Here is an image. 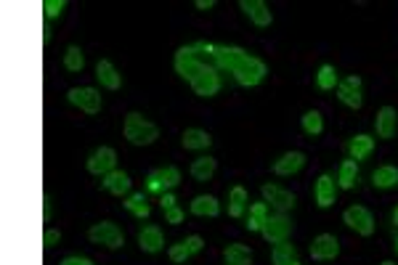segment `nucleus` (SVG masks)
<instances>
[{"mask_svg": "<svg viewBox=\"0 0 398 265\" xmlns=\"http://www.w3.org/2000/svg\"><path fill=\"white\" fill-rule=\"evenodd\" d=\"M172 66L178 72V77H184L191 91L197 93L199 98H212L215 93L221 91V72L212 64L202 61L194 51V45H181L175 51V59H172Z\"/></svg>", "mask_w": 398, "mask_h": 265, "instance_id": "f257e3e1", "label": "nucleus"}, {"mask_svg": "<svg viewBox=\"0 0 398 265\" xmlns=\"http://www.w3.org/2000/svg\"><path fill=\"white\" fill-rule=\"evenodd\" d=\"M122 132H125V138H128V144L133 146H152L157 141L159 135V128L154 122H149L144 114H138V112H131L125 122H122Z\"/></svg>", "mask_w": 398, "mask_h": 265, "instance_id": "f03ea898", "label": "nucleus"}, {"mask_svg": "<svg viewBox=\"0 0 398 265\" xmlns=\"http://www.w3.org/2000/svg\"><path fill=\"white\" fill-rule=\"evenodd\" d=\"M231 75L237 77V82L242 85V88H255V85H260V82L265 80L268 66H265L263 59H258V56L247 53V56L237 64V69H234Z\"/></svg>", "mask_w": 398, "mask_h": 265, "instance_id": "7ed1b4c3", "label": "nucleus"}, {"mask_svg": "<svg viewBox=\"0 0 398 265\" xmlns=\"http://www.w3.org/2000/svg\"><path fill=\"white\" fill-rule=\"evenodd\" d=\"M292 228H295V223L290 220L287 212H268L260 234H263L268 244H281V241H287L292 236Z\"/></svg>", "mask_w": 398, "mask_h": 265, "instance_id": "20e7f679", "label": "nucleus"}, {"mask_svg": "<svg viewBox=\"0 0 398 265\" xmlns=\"http://www.w3.org/2000/svg\"><path fill=\"white\" fill-rule=\"evenodd\" d=\"M178 183H181V170L172 167V165L157 167V170H152L146 175V188H149L152 194H159V197L168 194V191H172Z\"/></svg>", "mask_w": 398, "mask_h": 265, "instance_id": "39448f33", "label": "nucleus"}, {"mask_svg": "<svg viewBox=\"0 0 398 265\" xmlns=\"http://www.w3.org/2000/svg\"><path fill=\"white\" fill-rule=\"evenodd\" d=\"M88 238H91L93 244H104V247H109V250H119L122 244H125V234H122V228L115 223H109V220H104V223H96L88 231Z\"/></svg>", "mask_w": 398, "mask_h": 265, "instance_id": "423d86ee", "label": "nucleus"}, {"mask_svg": "<svg viewBox=\"0 0 398 265\" xmlns=\"http://www.w3.org/2000/svg\"><path fill=\"white\" fill-rule=\"evenodd\" d=\"M66 101L72 106H78L80 112H85V114H98L101 112V93L96 91V88H69L66 93Z\"/></svg>", "mask_w": 398, "mask_h": 265, "instance_id": "0eeeda50", "label": "nucleus"}, {"mask_svg": "<svg viewBox=\"0 0 398 265\" xmlns=\"http://www.w3.org/2000/svg\"><path fill=\"white\" fill-rule=\"evenodd\" d=\"M343 223L348 228H353L356 234L361 236H371L374 234V218H371V212L367 207H361V204H353V207H348L343 212Z\"/></svg>", "mask_w": 398, "mask_h": 265, "instance_id": "6e6552de", "label": "nucleus"}, {"mask_svg": "<svg viewBox=\"0 0 398 265\" xmlns=\"http://www.w3.org/2000/svg\"><path fill=\"white\" fill-rule=\"evenodd\" d=\"M260 191H263L265 204H268V207H274V212H290V210H295V204H297L295 194L287 191V188H281V186H277V183H265Z\"/></svg>", "mask_w": 398, "mask_h": 265, "instance_id": "1a4fd4ad", "label": "nucleus"}, {"mask_svg": "<svg viewBox=\"0 0 398 265\" xmlns=\"http://www.w3.org/2000/svg\"><path fill=\"white\" fill-rule=\"evenodd\" d=\"M115 165H117V151L112 146H98L88 157V172L98 175V178H106L109 172L115 170Z\"/></svg>", "mask_w": 398, "mask_h": 265, "instance_id": "9d476101", "label": "nucleus"}, {"mask_svg": "<svg viewBox=\"0 0 398 265\" xmlns=\"http://www.w3.org/2000/svg\"><path fill=\"white\" fill-rule=\"evenodd\" d=\"M340 255V241L332 234H318L314 241H311V257L318 260V263H327V260H334Z\"/></svg>", "mask_w": 398, "mask_h": 265, "instance_id": "9b49d317", "label": "nucleus"}, {"mask_svg": "<svg viewBox=\"0 0 398 265\" xmlns=\"http://www.w3.org/2000/svg\"><path fill=\"white\" fill-rule=\"evenodd\" d=\"M361 77L358 75H351L348 80H343L337 85V98L343 101L348 109H361L364 106V96H361Z\"/></svg>", "mask_w": 398, "mask_h": 265, "instance_id": "f8f14e48", "label": "nucleus"}, {"mask_svg": "<svg viewBox=\"0 0 398 265\" xmlns=\"http://www.w3.org/2000/svg\"><path fill=\"white\" fill-rule=\"evenodd\" d=\"M202 247H205V238L202 236H186L181 238L178 244H172L170 250H168V257H170L172 263H186V260H191L197 252H202Z\"/></svg>", "mask_w": 398, "mask_h": 265, "instance_id": "ddd939ff", "label": "nucleus"}, {"mask_svg": "<svg viewBox=\"0 0 398 265\" xmlns=\"http://www.w3.org/2000/svg\"><path fill=\"white\" fill-rule=\"evenodd\" d=\"M101 186H104V191H109L112 197H131L133 181L125 170H112L104 181H101Z\"/></svg>", "mask_w": 398, "mask_h": 265, "instance_id": "4468645a", "label": "nucleus"}, {"mask_svg": "<svg viewBox=\"0 0 398 265\" xmlns=\"http://www.w3.org/2000/svg\"><path fill=\"white\" fill-rule=\"evenodd\" d=\"M305 167V154L303 151H287L274 162V172L287 178V175H297Z\"/></svg>", "mask_w": 398, "mask_h": 265, "instance_id": "2eb2a0df", "label": "nucleus"}, {"mask_svg": "<svg viewBox=\"0 0 398 265\" xmlns=\"http://www.w3.org/2000/svg\"><path fill=\"white\" fill-rule=\"evenodd\" d=\"M239 8L250 16V22L255 26H268L274 22V13L268 11V6H265L263 0H242Z\"/></svg>", "mask_w": 398, "mask_h": 265, "instance_id": "dca6fc26", "label": "nucleus"}, {"mask_svg": "<svg viewBox=\"0 0 398 265\" xmlns=\"http://www.w3.org/2000/svg\"><path fill=\"white\" fill-rule=\"evenodd\" d=\"M138 247L149 255H157V252L165 250V236H162L159 225H144L138 231Z\"/></svg>", "mask_w": 398, "mask_h": 265, "instance_id": "f3484780", "label": "nucleus"}, {"mask_svg": "<svg viewBox=\"0 0 398 265\" xmlns=\"http://www.w3.org/2000/svg\"><path fill=\"white\" fill-rule=\"evenodd\" d=\"M396 128H398V114L393 106H383L380 112H377V119H374V130L380 138H393L396 135Z\"/></svg>", "mask_w": 398, "mask_h": 265, "instance_id": "a211bd4d", "label": "nucleus"}, {"mask_svg": "<svg viewBox=\"0 0 398 265\" xmlns=\"http://www.w3.org/2000/svg\"><path fill=\"white\" fill-rule=\"evenodd\" d=\"M96 80L101 82V88H106V91H119V85H122V75L115 69V64L109 59H101L96 64Z\"/></svg>", "mask_w": 398, "mask_h": 265, "instance_id": "6ab92c4d", "label": "nucleus"}, {"mask_svg": "<svg viewBox=\"0 0 398 265\" xmlns=\"http://www.w3.org/2000/svg\"><path fill=\"white\" fill-rule=\"evenodd\" d=\"M314 194H316L318 207H332V204L337 202V186H334V178H332L330 172H324V175L316 181Z\"/></svg>", "mask_w": 398, "mask_h": 265, "instance_id": "aec40b11", "label": "nucleus"}, {"mask_svg": "<svg viewBox=\"0 0 398 265\" xmlns=\"http://www.w3.org/2000/svg\"><path fill=\"white\" fill-rule=\"evenodd\" d=\"M181 144H184V149H189V151H205V149L212 146V135L199 130V128H186L184 135H181Z\"/></svg>", "mask_w": 398, "mask_h": 265, "instance_id": "412c9836", "label": "nucleus"}, {"mask_svg": "<svg viewBox=\"0 0 398 265\" xmlns=\"http://www.w3.org/2000/svg\"><path fill=\"white\" fill-rule=\"evenodd\" d=\"M189 210H191V215H197V218H215V215H221V202L212 197V194H199V197H194Z\"/></svg>", "mask_w": 398, "mask_h": 265, "instance_id": "4be33fe9", "label": "nucleus"}, {"mask_svg": "<svg viewBox=\"0 0 398 265\" xmlns=\"http://www.w3.org/2000/svg\"><path fill=\"white\" fill-rule=\"evenodd\" d=\"M215 170H218V159L212 157H197L194 162H191V167H189V172H191V178L197 181V183H207L212 175H215Z\"/></svg>", "mask_w": 398, "mask_h": 265, "instance_id": "5701e85b", "label": "nucleus"}, {"mask_svg": "<svg viewBox=\"0 0 398 265\" xmlns=\"http://www.w3.org/2000/svg\"><path fill=\"white\" fill-rule=\"evenodd\" d=\"M271 263L274 265H303L300 263V255L297 250L287 244V241H281V244H274V250H271Z\"/></svg>", "mask_w": 398, "mask_h": 265, "instance_id": "b1692460", "label": "nucleus"}, {"mask_svg": "<svg viewBox=\"0 0 398 265\" xmlns=\"http://www.w3.org/2000/svg\"><path fill=\"white\" fill-rule=\"evenodd\" d=\"M226 265H250L252 263V250L244 244H228L223 250Z\"/></svg>", "mask_w": 398, "mask_h": 265, "instance_id": "393cba45", "label": "nucleus"}, {"mask_svg": "<svg viewBox=\"0 0 398 265\" xmlns=\"http://www.w3.org/2000/svg\"><path fill=\"white\" fill-rule=\"evenodd\" d=\"M348 151H351V159H367L374 151V138L369 135H356V138H351V144H348Z\"/></svg>", "mask_w": 398, "mask_h": 265, "instance_id": "a878e982", "label": "nucleus"}, {"mask_svg": "<svg viewBox=\"0 0 398 265\" xmlns=\"http://www.w3.org/2000/svg\"><path fill=\"white\" fill-rule=\"evenodd\" d=\"M371 183L377 186V188H393V186H398V167H393V165L377 167V170L371 172Z\"/></svg>", "mask_w": 398, "mask_h": 265, "instance_id": "bb28decb", "label": "nucleus"}, {"mask_svg": "<svg viewBox=\"0 0 398 265\" xmlns=\"http://www.w3.org/2000/svg\"><path fill=\"white\" fill-rule=\"evenodd\" d=\"M358 183V165L356 159H345L337 172V186L340 188H353Z\"/></svg>", "mask_w": 398, "mask_h": 265, "instance_id": "cd10ccee", "label": "nucleus"}, {"mask_svg": "<svg viewBox=\"0 0 398 265\" xmlns=\"http://www.w3.org/2000/svg\"><path fill=\"white\" fill-rule=\"evenodd\" d=\"M122 204H125V210L131 212V215H135V218H141V220L152 215V207H149V202H146L144 194H131V197L125 199Z\"/></svg>", "mask_w": 398, "mask_h": 265, "instance_id": "c85d7f7f", "label": "nucleus"}, {"mask_svg": "<svg viewBox=\"0 0 398 265\" xmlns=\"http://www.w3.org/2000/svg\"><path fill=\"white\" fill-rule=\"evenodd\" d=\"M244 204H247V191H244V186H234L231 194H228V215H231V218H242Z\"/></svg>", "mask_w": 398, "mask_h": 265, "instance_id": "c756f323", "label": "nucleus"}, {"mask_svg": "<svg viewBox=\"0 0 398 265\" xmlns=\"http://www.w3.org/2000/svg\"><path fill=\"white\" fill-rule=\"evenodd\" d=\"M316 85L321 91H337V85H340V80H337V69L332 64H324L318 69L316 75Z\"/></svg>", "mask_w": 398, "mask_h": 265, "instance_id": "7c9ffc66", "label": "nucleus"}, {"mask_svg": "<svg viewBox=\"0 0 398 265\" xmlns=\"http://www.w3.org/2000/svg\"><path fill=\"white\" fill-rule=\"evenodd\" d=\"M268 218V204L265 202H255L250 207V215H247V231H260Z\"/></svg>", "mask_w": 398, "mask_h": 265, "instance_id": "2f4dec72", "label": "nucleus"}, {"mask_svg": "<svg viewBox=\"0 0 398 265\" xmlns=\"http://www.w3.org/2000/svg\"><path fill=\"white\" fill-rule=\"evenodd\" d=\"M85 66V56L80 51V45H69L64 51V69L66 72H82Z\"/></svg>", "mask_w": 398, "mask_h": 265, "instance_id": "473e14b6", "label": "nucleus"}, {"mask_svg": "<svg viewBox=\"0 0 398 265\" xmlns=\"http://www.w3.org/2000/svg\"><path fill=\"white\" fill-rule=\"evenodd\" d=\"M300 122H303V130L308 132V135H318V132L324 130V119H321V112H316V109L305 112Z\"/></svg>", "mask_w": 398, "mask_h": 265, "instance_id": "72a5a7b5", "label": "nucleus"}, {"mask_svg": "<svg viewBox=\"0 0 398 265\" xmlns=\"http://www.w3.org/2000/svg\"><path fill=\"white\" fill-rule=\"evenodd\" d=\"M66 3L64 0H45L43 3V11H45V19H59L64 13Z\"/></svg>", "mask_w": 398, "mask_h": 265, "instance_id": "f704fd0d", "label": "nucleus"}, {"mask_svg": "<svg viewBox=\"0 0 398 265\" xmlns=\"http://www.w3.org/2000/svg\"><path fill=\"white\" fill-rule=\"evenodd\" d=\"M59 241H61V231H59V228H48V231H45V236H43V244H45V250L56 247Z\"/></svg>", "mask_w": 398, "mask_h": 265, "instance_id": "c9c22d12", "label": "nucleus"}, {"mask_svg": "<svg viewBox=\"0 0 398 265\" xmlns=\"http://www.w3.org/2000/svg\"><path fill=\"white\" fill-rule=\"evenodd\" d=\"M165 218H168V223L178 225L184 220V210H181L178 204H175V207H168V210H165Z\"/></svg>", "mask_w": 398, "mask_h": 265, "instance_id": "e433bc0d", "label": "nucleus"}, {"mask_svg": "<svg viewBox=\"0 0 398 265\" xmlns=\"http://www.w3.org/2000/svg\"><path fill=\"white\" fill-rule=\"evenodd\" d=\"M59 265H93V260L91 257H80V255H69Z\"/></svg>", "mask_w": 398, "mask_h": 265, "instance_id": "4c0bfd02", "label": "nucleus"}, {"mask_svg": "<svg viewBox=\"0 0 398 265\" xmlns=\"http://www.w3.org/2000/svg\"><path fill=\"white\" fill-rule=\"evenodd\" d=\"M51 215H53V204H51V197L45 194V197H43V218L51 220Z\"/></svg>", "mask_w": 398, "mask_h": 265, "instance_id": "58836bf2", "label": "nucleus"}, {"mask_svg": "<svg viewBox=\"0 0 398 265\" xmlns=\"http://www.w3.org/2000/svg\"><path fill=\"white\" fill-rule=\"evenodd\" d=\"M159 204H162V210H168V207H175V197H172L170 191H168V194H162V197H159Z\"/></svg>", "mask_w": 398, "mask_h": 265, "instance_id": "ea45409f", "label": "nucleus"}, {"mask_svg": "<svg viewBox=\"0 0 398 265\" xmlns=\"http://www.w3.org/2000/svg\"><path fill=\"white\" fill-rule=\"evenodd\" d=\"M199 11H210V8H215V0H197L194 3Z\"/></svg>", "mask_w": 398, "mask_h": 265, "instance_id": "a19ab883", "label": "nucleus"}, {"mask_svg": "<svg viewBox=\"0 0 398 265\" xmlns=\"http://www.w3.org/2000/svg\"><path fill=\"white\" fill-rule=\"evenodd\" d=\"M393 223L398 225V207H396V210H393Z\"/></svg>", "mask_w": 398, "mask_h": 265, "instance_id": "79ce46f5", "label": "nucleus"}, {"mask_svg": "<svg viewBox=\"0 0 398 265\" xmlns=\"http://www.w3.org/2000/svg\"><path fill=\"white\" fill-rule=\"evenodd\" d=\"M383 265H396V263H390V260H385V263Z\"/></svg>", "mask_w": 398, "mask_h": 265, "instance_id": "37998d69", "label": "nucleus"}, {"mask_svg": "<svg viewBox=\"0 0 398 265\" xmlns=\"http://www.w3.org/2000/svg\"><path fill=\"white\" fill-rule=\"evenodd\" d=\"M396 252H398V241H396Z\"/></svg>", "mask_w": 398, "mask_h": 265, "instance_id": "c03bdc74", "label": "nucleus"}]
</instances>
